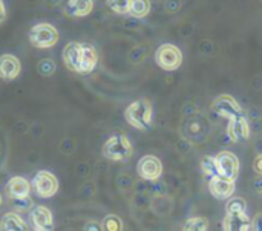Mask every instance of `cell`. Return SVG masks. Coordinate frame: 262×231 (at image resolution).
Masks as SVG:
<instances>
[{"label": "cell", "mask_w": 262, "mask_h": 231, "mask_svg": "<svg viewBox=\"0 0 262 231\" xmlns=\"http://www.w3.org/2000/svg\"><path fill=\"white\" fill-rule=\"evenodd\" d=\"M227 135L233 143L246 141L250 136V124L244 113L230 120V124L227 126Z\"/></svg>", "instance_id": "obj_11"}, {"label": "cell", "mask_w": 262, "mask_h": 231, "mask_svg": "<svg viewBox=\"0 0 262 231\" xmlns=\"http://www.w3.org/2000/svg\"><path fill=\"white\" fill-rule=\"evenodd\" d=\"M215 161H216L218 175H221L224 178H229V179H233V181L238 178L239 161L232 152H220L215 156Z\"/></svg>", "instance_id": "obj_7"}, {"label": "cell", "mask_w": 262, "mask_h": 231, "mask_svg": "<svg viewBox=\"0 0 262 231\" xmlns=\"http://www.w3.org/2000/svg\"><path fill=\"white\" fill-rule=\"evenodd\" d=\"M37 71L40 72V75L49 77V75H52L55 72V63L52 60H49V58H43L37 64Z\"/></svg>", "instance_id": "obj_26"}, {"label": "cell", "mask_w": 262, "mask_h": 231, "mask_svg": "<svg viewBox=\"0 0 262 231\" xmlns=\"http://www.w3.org/2000/svg\"><path fill=\"white\" fill-rule=\"evenodd\" d=\"M101 230L106 231H121L123 230V221L115 216V215H109L103 219L101 222Z\"/></svg>", "instance_id": "obj_22"}, {"label": "cell", "mask_w": 262, "mask_h": 231, "mask_svg": "<svg viewBox=\"0 0 262 231\" xmlns=\"http://www.w3.org/2000/svg\"><path fill=\"white\" fill-rule=\"evenodd\" d=\"M157 64L164 71H177L183 63V52L172 43L161 44L155 54Z\"/></svg>", "instance_id": "obj_4"}, {"label": "cell", "mask_w": 262, "mask_h": 231, "mask_svg": "<svg viewBox=\"0 0 262 231\" xmlns=\"http://www.w3.org/2000/svg\"><path fill=\"white\" fill-rule=\"evenodd\" d=\"M209 228V221L206 218H190L186 221L184 230L189 231H206Z\"/></svg>", "instance_id": "obj_23"}, {"label": "cell", "mask_w": 262, "mask_h": 231, "mask_svg": "<svg viewBox=\"0 0 262 231\" xmlns=\"http://www.w3.org/2000/svg\"><path fill=\"white\" fill-rule=\"evenodd\" d=\"M212 109L218 117H223V118H227V120H232V118L244 113L239 103L232 95H227V94H223V95L216 97L213 100V103H212Z\"/></svg>", "instance_id": "obj_5"}, {"label": "cell", "mask_w": 262, "mask_h": 231, "mask_svg": "<svg viewBox=\"0 0 262 231\" xmlns=\"http://www.w3.org/2000/svg\"><path fill=\"white\" fill-rule=\"evenodd\" d=\"M201 172L206 175V176H215V175H218V169H216V161H215V158L213 156H204L203 159H201Z\"/></svg>", "instance_id": "obj_24"}, {"label": "cell", "mask_w": 262, "mask_h": 231, "mask_svg": "<svg viewBox=\"0 0 262 231\" xmlns=\"http://www.w3.org/2000/svg\"><path fill=\"white\" fill-rule=\"evenodd\" d=\"M20 71H21V64L17 57L11 54H5L0 57V78L11 81L18 77Z\"/></svg>", "instance_id": "obj_13"}, {"label": "cell", "mask_w": 262, "mask_h": 231, "mask_svg": "<svg viewBox=\"0 0 262 231\" xmlns=\"http://www.w3.org/2000/svg\"><path fill=\"white\" fill-rule=\"evenodd\" d=\"M227 213H246L247 210V202L244 198H229L227 199V207H226Z\"/></svg>", "instance_id": "obj_20"}, {"label": "cell", "mask_w": 262, "mask_h": 231, "mask_svg": "<svg viewBox=\"0 0 262 231\" xmlns=\"http://www.w3.org/2000/svg\"><path fill=\"white\" fill-rule=\"evenodd\" d=\"M84 230H101V227L95 225V224H88V225H84Z\"/></svg>", "instance_id": "obj_31"}, {"label": "cell", "mask_w": 262, "mask_h": 231, "mask_svg": "<svg viewBox=\"0 0 262 231\" xmlns=\"http://www.w3.org/2000/svg\"><path fill=\"white\" fill-rule=\"evenodd\" d=\"M150 12V0H130L129 14L135 18H143Z\"/></svg>", "instance_id": "obj_19"}, {"label": "cell", "mask_w": 262, "mask_h": 231, "mask_svg": "<svg viewBox=\"0 0 262 231\" xmlns=\"http://www.w3.org/2000/svg\"><path fill=\"white\" fill-rule=\"evenodd\" d=\"M29 219L32 222V228L37 231L52 230V227H54L52 213L45 205H35V207H32L31 209V213H29Z\"/></svg>", "instance_id": "obj_10"}, {"label": "cell", "mask_w": 262, "mask_h": 231, "mask_svg": "<svg viewBox=\"0 0 262 231\" xmlns=\"http://www.w3.org/2000/svg\"><path fill=\"white\" fill-rule=\"evenodd\" d=\"M209 190L213 195V198L220 201H226L235 193V181L224 178L221 175H215L209 181Z\"/></svg>", "instance_id": "obj_9"}, {"label": "cell", "mask_w": 262, "mask_h": 231, "mask_svg": "<svg viewBox=\"0 0 262 231\" xmlns=\"http://www.w3.org/2000/svg\"><path fill=\"white\" fill-rule=\"evenodd\" d=\"M253 187L258 193H262V175H259L258 178L253 179Z\"/></svg>", "instance_id": "obj_29"}, {"label": "cell", "mask_w": 262, "mask_h": 231, "mask_svg": "<svg viewBox=\"0 0 262 231\" xmlns=\"http://www.w3.org/2000/svg\"><path fill=\"white\" fill-rule=\"evenodd\" d=\"M5 15H6V9H5V3L3 0H0V23L5 20Z\"/></svg>", "instance_id": "obj_30"}, {"label": "cell", "mask_w": 262, "mask_h": 231, "mask_svg": "<svg viewBox=\"0 0 262 231\" xmlns=\"http://www.w3.org/2000/svg\"><path fill=\"white\" fill-rule=\"evenodd\" d=\"M29 41L32 46L38 49H48L57 44L58 41V31L49 23H38L29 29Z\"/></svg>", "instance_id": "obj_3"}, {"label": "cell", "mask_w": 262, "mask_h": 231, "mask_svg": "<svg viewBox=\"0 0 262 231\" xmlns=\"http://www.w3.org/2000/svg\"><path fill=\"white\" fill-rule=\"evenodd\" d=\"M107 8L114 14H129L130 9V0H106Z\"/></svg>", "instance_id": "obj_21"}, {"label": "cell", "mask_w": 262, "mask_h": 231, "mask_svg": "<svg viewBox=\"0 0 262 231\" xmlns=\"http://www.w3.org/2000/svg\"><path fill=\"white\" fill-rule=\"evenodd\" d=\"M137 172H138L140 178H143L146 181H157L163 173V164H161L160 158H157L154 155H146L138 161Z\"/></svg>", "instance_id": "obj_8"}, {"label": "cell", "mask_w": 262, "mask_h": 231, "mask_svg": "<svg viewBox=\"0 0 262 231\" xmlns=\"http://www.w3.org/2000/svg\"><path fill=\"white\" fill-rule=\"evenodd\" d=\"M134 153V147L126 135H114L103 146V156L109 161L124 163Z\"/></svg>", "instance_id": "obj_2"}, {"label": "cell", "mask_w": 262, "mask_h": 231, "mask_svg": "<svg viewBox=\"0 0 262 231\" xmlns=\"http://www.w3.org/2000/svg\"><path fill=\"white\" fill-rule=\"evenodd\" d=\"M253 169L258 175H262V155L256 156L255 161H253Z\"/></svg>", "instance_id": "obj_28"}, {"label": "cell", "mask_w": 262, "mask_h": 231, "mask_svg": "<svg viewBox=\"0 0 262 231\" xmlns=\"http://www.w3.org/2000/svg\"><path fill=\"white\" fill-rule=\"evenodd\" d=\"M9 204L12 205L14 210H18V212H26V210H31L34 207V202L29 196H26V198H9Z\"/></svg>", "instance_id": "obj_25"}, {"label": "cell", "mask_w": 262, "mask_h": 231, "mask_svg": "<svg viewBox=\"0 0 262 231\" xmlns=\"http://www.w3.org/2000/svg\"><path fill=\"white\" fill-rule=\"evenodd\" d=\"M29 193H31V184L21 176H14L6 184L8 198H26L29 196Z\"/></svg>", "instance_id": "obj_16"}, {"label": "cell", "mask_w": 262, "mask_h": 231, "mask_svg": "<svg viewBox=\"0 0 262 231\" xmlns=\"http://www.w3.org/2000/svg\"><path fill=\"white\" fill-rule=\"evenodd\" d=\"M223 228L227 231H249L252 230V222L246 213H226Z\"/></svg>", "instance_id": "obj_14"}, {"label": "cell", "mask_w": 262, "mask_h": 231, "mask_svg": "<svg viewBox=\"0 0 262 231\" xmlns=\"http://www.w3.org/2000/svg\"><path fill=\"white\" fill-rule=\"evenodd\" d=\"M32 187L40 198L48 199L58 192V181L52 173L46 170H40L32 179Z\"/></svg>", "instance_id": "obj_6"}, {"label": "cell", "mask_w": 262, "mask_h": 231, "mask_svg": "<svg viewBox=\"0 0 262 231\" xmlns=\"http://www.w3.org/2000/svg\"><path fill=\"white\" fill-rule=\"evenodd\" d=\"M80 57H81V43L72 41L68 43L63 49V63L72 72L80 71Z\"/></svg>", "instance_id": "obj_15"}, {"label": "cell", "mask_w": 262, "mask_h": 231, "mask_svg": "<svg viewBox=\"0 0 262 231\" xmlns=\"http://www.w3.org/2000/svg\"><path fill=\"white\" fill-rule=\"evenodd\" d=\"M126 121L138 129V130H149L152 127V106L147 100H137L127 106L124 112Z\"/></svg>", "instance_id": "obj_1"}, {"label": "cell", "mask_w": 262, "mask_h": 231, "mask_svg": "<svg viewBox=\"0 0 262 231\" xmlns=\"http://www.w3.org/2000/svg\"><path fill=\"white\" fill-rule=\"evenodd\" d=\"M0 230L2 231H23L26 230V224L21 221V218L15 213H6L0 221Z\"/></svg>", "instance_id": "obj_18"}, {"label": "cell", "mask_w": 262, "mask_h": 231, "mask_svg": "<svg viewBox=\"0 0 262 231\" xmlns=\"http://www.w3.org/2000/svg\"><path fill=\"white\" fill-rule=\"evenodd\" d=\"M98 63V54L95 48L89 43H81V57H80V71L78 74L88 75L91 74Z\"/></svg>", "instance_id": "obj_12"}, {"label": "cell", "mask_w": 262, "mask_h": 231, "mask_svg": "<svg viewBox=\"0 0 262 231\" xmlns=\"http://www.w3.org/2000/svg\"><path fill=\"white\" fill-rule=\"evenodd\" d=\"M95 0H68L64 6V14L72 17H84L92 12Z\"/></svg>", "instance_id": "obj_17"}, {"label": "cell", "mask_w": 262, "mask_h": 231, "mask_svg": "<svg viewBox=\"0 0 262 231\" xmlns=\"http://www.w3.org/2000/svg\"><path fill=\"white\" fill-rule=\"evenodd\" d=\"M2 202H3V201H2V195H0V207H2Z\"/></svg>", "instance_id": "obj_32"}, {"label": "cell", "mask_w": 262, "mask_h": 231, "mask_svg": "<svg viewBox=\"0 0 262 231\" xmlns=\"http://www.w3.org/2000/svg\"><path fill=\"white\" fill-rule=\"evenodd\" d=\"M252 230L262 231V213H258L252 221Z\"/></svg>", "instance_id": "obj_27"}]
</instances>
